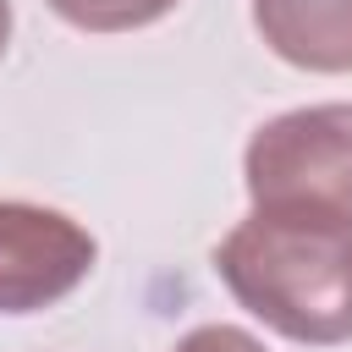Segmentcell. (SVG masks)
Masks as SVG:
<instances>
[{
    "instance_id": "5",
    "label": "cell",
    "mask_w": 352,
    "mask_h": 352,
    "mask_svg": "<svg viewBox=\"0 0 352 352\" xmlns=\"http://www.w3.org/2000/svg\"><path fill=\"white\" fill-rule=\"evenodd\" d=\"M44 6L82 33H132V28L170 16L182 0H44Z\"/></svg>"
},
{
    "instance_id": "7",
    "label": "cell",
    "mask_w": 352,
    "mask_h": 352,
    "mask_svg": "<svg viewBox=\"0 0 352 352\" xmlns=\"http://www.w3.org/2000/svg\"><path fill=\"white\" fill-rule=\"evenodd\" d=\"M6 44H11V0H0V55H6Z\"/></svg>"
},
{
    "instance_id": "4",
    "label": "cell",
    "mask_w": 352,
    "mask_h": 352,
    "mask_svg": "<svg viewBox=\"0 0 352 352\" xmlns=\"http://www.w3.org/2000/svg\"><path fill=\"white\" fill-rule=\"evenodd\" d=\"M253 28L297 72H352V0H253Z\"/></svg>"
},
{
    "instance_id": "2",
    "label": "cell",
    "mask_w": 352,
    "mask_h": 352,
    "mask_svg": "<svg viewBox=\"0 0 352 352\" xmlns=\"http://www.w3.org/2000/svg\"><path fill=\"white\" fill-rule=\"evenodd\" d=\"M242 182L253 209L352 214V104H302L248 138Z\"/></svg>"
},
{
    "instance_id": "6",
    "label": "cell",
    "mask_w": 352,
    "mask_h": 352,
    "mask_svg": "<svg viewBox=\"0 0 352 352\" xmlns=\"http://www.w3.org/2000/svg\"><path fill=\"white\" fill-rule=\"evenodd\" d=\"M176 352H270V346L242 324H198L176 341Z\"/></svg>"
},
{
    "instance_id": "3",
    "label": "cell",
    "mask_w": 352,
    "mask_h": 352,
    "mask_svg": "<svg viewBox=\"0 0 352 352\" xmlns=\"http://www.w3.org/2000/svg\"><path fill=\"white\" fill-rule=\"evenodd\" d=\"M99 258L88 226L60 209L0 198V314H38L72 297Z\"/></svg>"
},
{
    "instance_id": "1",
    "label": "cell",
    "mask_w": 352,
    "mask_h": 352,
    "mask_svg": "<svg viewBox=\"0 0 352 352\" xmlns=\"http://www.w3.org/2000/svg\"><path fill=\"white\" fill-rule=\"evenodd\" d=\"M214 275L286 341H352V214L253 209L220 236Z\"/></svg>"
}]
</instances>
